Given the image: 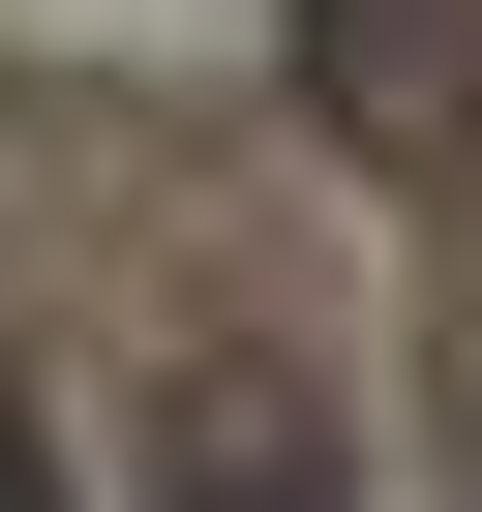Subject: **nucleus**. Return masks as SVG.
Wrapping results in <instances>:
<instances>
[{"instance_id":"obj_1","label":"nucleus","mask_w":482,"mask_h":512,"mask_svg":"<svg viewBox=\"0 0 482 512\" xmlns=\"http://www.w3.org/2000/svg\"><path fill=\"white\" fill-rule=\"evenodd\" d=\"M151 512H362V452H332V392H302V362H181Z\"/></svg>"},{"instance_id":"obj_2","label":"nucleus","mask_w":482,"mask_h":512,"mask_svg":"<svg viewBox=\"0 0 482 512\" xmlns=\"http://www.w3.org/2000/svg\"><path fill=\"white\" fill-rule=\"evenodd\" d=\"M0 512H61V422H31V362H0Z\"/></svg>"}]
</instances>
